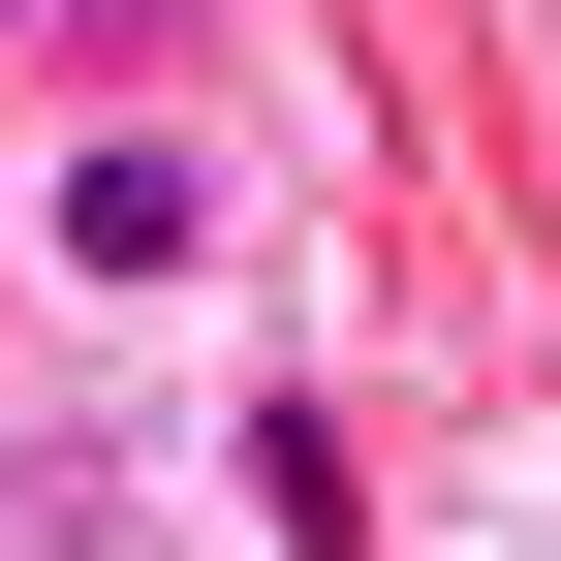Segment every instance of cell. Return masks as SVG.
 Returning a JSON list of instances; mask_svg holds the SVG:
<instances>
[{"mask_svg": "<svg viewBox=\"0 0 561 561\" xmlns=\"http://www.w3.org/2000/svg\"><path fill=\"white\" fill-rule=\"evenodd\" d=\"M32 280H62V312L219 280V125H62V157H32Z\"/></svg>", "mask_w": 561, "mask_h": 561, "instance_id": "obj_1", "label": "cell"}, {"mask_svg": "<svg viewBox=\"0 0 561 561\" xmlns=\"http://www.w3.org/2000/svg\"><path fill=\"white\" fill-rule=\"evenodd\" d=\"M0 32H32V0H0Z\"/></svg>", "mask_w": 561, "mask_h": 561, "instance_id": "obj_2", "label": "cell"}]
</instances>
